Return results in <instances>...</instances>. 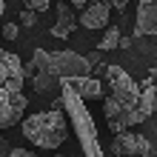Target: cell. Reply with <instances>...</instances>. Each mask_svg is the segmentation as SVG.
<instances>
[{
  "label": "cell",
  "instance_id": "6da1fadb",
  "mask_svg": "<svg viewBox=\"0 0 157 157\" xmlns=\"http://www.w3.org/2000/svg\"><path fill=\"white\" fill-rule=\"evenodd\" d=\"M60 100H63V112L69 114L71 126H75V132H77L83 154L100 157L103 154V146H100V140H97V126H94V120H91L86 103H83V97L71 89L69 80H60Z\"/></svg>",
  "mask_w": 157,
  "mask_h": 157
},
{
  "label": "cell",
  "instance_id": "7a4b0ae2",
  "mask_svg": "<svg viewBox=\"0 0 157 157\" xmlns=\"http://www.w3.org/2000/svg\"><path fill=\"white\" fill-rule=\"evenodd\" d=\"M100 75L106 77L109 83V97L103 100V114L106 120H117V117H123L128 109L134 106V100L137 94H140V83L128 77V71L123 66H117V63H112V66H94Z\"/></svg>",
  "mask_w": 157,
  "mask_h": 157
},
{
  "label": "cell",
  "instance_id": "3957f363",
  "mask_svg": "<svg viewBox=\"0 0 157 157\" xmlns=\"http://www.w3.org/2000/svg\"><path fill=\"white\" fill-rule=\"evenodd\" d=\"M23 137L37 149H57L69 137V123L63 117V109H46V112L29 114L23 120Z\"/></svg>",
  "mask_w": 157,
  "mask_h": 157
},
{
  "label": "cell",
  "instance_id": "277c9868",
  "mask_svg": "<svg viewBox=\"0 0 157 157\" xmlns=\"http://www.w3.org/2000/svg\"><path fill=\"white\" fill-rule=\"evenodd\" d=\"M46 71H52L57 80H63V77L89 75L91 63L86 60V54H77L71 49H60V52H49L46 54Z\"/></svg>",
  "mask_w": 157,
  "mask_h": 157
},
{
  "label": "cell",
  "instance_id": "5b68a950",
  "mask_svg": "<svg viewBox=\"0 0 157 157\" xmlns=\"http://www.w3.org/2000/svg\"><path fill=\"white\" fill-rule=\"evenodd\" d=\"M26 106H29V100H26L23 89L14 91V89H9V86L0 83V128H12L17 120L23 117Z\"/></svg>",
  "mask_w": 157,
  "mask_h": 157
},
{
  "label": "cell",
  "instance_id": "8992f818",
  "mask_svg": "<svg viewBox=\"0 0 157 157\" xmlns=\"http://www.w3.org/2000/svg\"><path fill=\"white\" fill-rule=\"evenodd\" d=\"M0 83H3V86H9V89H14V91H20L23 83H26L23 60L17 57V54L6 52L3 46H0Z\"/></svg>",
  "mask_w": 157,
  "mask_h": 157
},
{
  "label": "cell",
  "instance_id": "52a82bcc",
  "mask_svg": "<svg viewBox=\"0 0 157 157\" xmlns=\"http://www.w3.org/2000/svg\"><path fill=\"white\" fill-rule=\"evenodd\" d=\"M112 154H137V157H146L151 154V143L146 134H132L128 128L114 134V143H112Z\"/></svg>",
  "mask_w": 157,
  "mask_h": 157
},
{
  "label": "cell",
  "instance_id": "ba28073f",
  "mask_svg": "<svg viewBox=\"0 0 157 157\" xmlns=\"http://www.w3.org/2000/svg\"><path fill=\"white\" fill-rule=\"evenodd\" d=\"M75 29H77V14H75V6L63 0V3H57V23L52 26V37L66 40Z\"/></svg>",
  "mask_w": 157,
  "mask_h": 157
},
{
  "label": "cell",
  "instance_id": "9c48e42d",
  "mask_svg": "<svg viewBox=\"0 0 157 157\" xmlns=\"http://www.w3.org/2000/svg\"><path fill=\"white\" fill-rule=\"evenodd\" d=\"M109 12H112V6H109V0L106 3H89L86 9H83V14L77 17V23H83L86 29H106V23H109Z\"/></svg>",
  "mask_w": 157,
  "mask_h": 157
},
{
  "label": "cell",
  "instance_id": "30bf717a",
  "mask_svg": "<svg viewBox=\"0 0 157 157\" xmlns=\"http://www.w3.org/2000/svg\"><path fill=\"white\" fill-rule=\"evenodd\" d=\"M71 83V89L77 91L83 100H100L103 97V86H100V80L89 77V75H77V77H63Z\"/></svg>",
  "mask_w": 157,
  "mask_h": 157
},
{
  "label": "cell",
  "instance_id": "8fae6325",
  "mask_svg": "<svg viewBox=\"0 0 157 157\" xmlns=\"http://www.w3.org/2000/svg\"><path fill=\"white\" fill-rule=\"evenodd\" d=\"M137 34H157V0H146L137 9Z\"/></svg>",
  "mask_w": 157,
  "mask_h": 157
},
{
  "label": "cell",
  "instance_id": "7c38bea8",
  "mask_svg": "<svg viewBox=\"0 0 157 157\" xmlns=\"http://www.w3.org/2000/svg\"><path fill=\"white\" fill-rule=\"evenodd\" d=\"M32 83H34V91L37 94H49V91H57L60 89V80L52 75V71H34L32 75Z\"/></svg>",
  "mask_w": 157,
  "mask_h": 157
},
{
  "label": "cell",
  "instance_id": "4fadbf2b",
  "mask_svg": "<svg viewBox=\"0 0 157 157\" xmlns=\"http://www.w3.org/2000/svg\"><path fill=\"white\" fill-rule=\"evenodd\" d=\"M117 40H120V29L117 26H109L106 34H103V40L97 43V49L100 52H112V49H117Z\"/></svg>",
  "mask_w": 157,
  "mask_h": 157
},
{
  "label": "cell",
  "instance_id": "5bb4252c",
  "mask_svg": "<svg viewBox=\"0 0 157 157\" xmlns=\"http://www.w3.org/2000/svg\"><path fill=\"white\" fill-rule=\"evenodd\" d=\"M20 26H37V12L34 9H23L20 12Z\"/></svg>",
  "mask_w": 157,
  "mask_h": 157
},
{
  "label": "cell",
  "instance_id": "9a60e30c",
  "mask_svg": "<svg viewBox=\"0 0 157 157\" xmlns=\"http://www.w3.org/2000/svg\"><path fill=\"white\" fill-rule=\"evenodd\" d=\"M26 9H34V12H49V6H52V0H23Z\"/></svg>",
  "mask_w": 157,
  "mask_h": 157
},
{
  "label": "cell",
  "instance_id": "2e32d148",
  "mask_svg": "<svg viewBox=\"0 0 157 157\" xmlns=\"http://www.w3.org/2000/svg\"><path fill=\"white\" fill-rule=\"evenodd\" d=\"M17 34H20V26L17 23H3V37L6 40H17Z\"/></svg>",
  "mask_w": 157,
  "mask_h": 157
},
{
  "label": "cell",
  "instance_id": "e0dca14e",
  "mask_svg": "<svg viewBox=\"0 0 157 157\" xmlns=\"http://www.w3.org/2000/svg\"><path fill=\"white\" fill-rule=\"evenodd\" d=\"M12 157H32V149H9Z\"/></svg>",
  "mask_w": 157,
  "mask_h": 157
},
{
  "label": "cell",
  "instance_id": "ac0fdd59",
  "mask_svg": "<svg viewBox=\"0 0 157 157\" xmlns=\"http://www.w3.org/2000/svg\"><path fill=\"white\" fill-rule=\"evenodd\" d=\"M86 60L91 63V66H100V60H103V57H100V49H97V52H91V54H86Z\"/></svg>",
  "mask_w": 157,
  "mask_h": 157
},
{
  "label": "cell",
  "instance_id": "d6986e66",
  "mask_svg": "<svg viewBox=\"0 0 157 157\" xmlns=\"http://www.w3.org/2000/svg\"><path fill=\"white\" fill-rule=\"evenodd\" d=\"M128 3H132V0H109V6H112V9H120V12H123Z\"/></svg>",
  "mask_w": 157,
  "mask_h": 157
},
{
  "label": "cell",
  "instance_id": "ffe728a7",
  "mask_svg": "<svg viewBox=\"0 0 157 157\" xmlns=\"http://www.w3.org/2000/svg\"><path fill=\"white\" fill-rule=\"evenodd\" d=\"M6 154H9V143L0 137V157H6Z\"/></svg>",
  "mask_w": 157,
  "mask_h": 157
},
{
  "label": "cell",
  "instance_id": "44dd1931",
  "mask_svg": "<svg viewBox=\"0 0 157 157\" xmlns=\"http://www.w3.org/2000/svg\"><path fill=\"white\" fill-rule=\"evenodd\" d=\"M66 3H71V6H75V9H83V6H86V3H89V0H66Z\"/></svg>",
  "mask_w": 157,
  "mask_h": 157
},
{
  "label": "cell",
  "instance_id": "7402d4cb",
  "mask_svg": "<svg viewBox=\"0 0 157 157\" xmlns=\"http://www.w3.org/2000/svg\"><path fill=\"white\" fill-rule=\"evenodd\" d=\"M3 9H6V3H3V0H0V17H3Z\"/></svg>",
  "mask_w": 157,
  "mask_h": 157
},
{
  "label": "cell",
  "instance_id": "603a6c76",
  "mask_svg": "<svg viewBox=\"0 0 157 157\" xmlns=\"http://www.w3.org/2000/svg\"><path fill=\"white\" fill-rule=\"evenodd\" d=\"M137 3H146V0H137Z\"/></svg>",
  "mask_w": 157,
  "mask_h": 157
}]
</instances>
